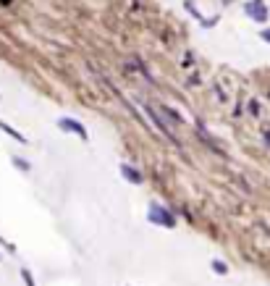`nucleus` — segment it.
Masks as SVG:
<instances>
[{"label":"nucleus","instance_id":"1","mask_svg":"<svg viewBox=\"0 0 270 286\" xmlns=\"http://www.w3.org/2000/svg\"><path fill=\"white\" fill-rule=\"evenodd\" d=\"M147 213H150L147 218H150L152 223L163 226V228H173V226H176V218H173V213H171L168 208H163V205H158V202H152Z\"/></svg>","mask_w":270,"mask_h":286},{"label":"nucleus","instance_id":"2","mask_svg":"<svg viewBox=\"0 0 270 286\" xmlns=\"http://www.w3.org/2000/svg\"><path fill=\"white\" fill-rule=\"evenodd\" d=\"M246 14H249L254 21H267V8H265V3L262 0H249V3H246Z\"/></svg>","mask_w":270,"mask_h":286},{"label":"nucleus","instance_id":"3","mask_svg":"<svg viewBox=\"0 0 270 286\" xmlns=\"http://www.w3.org/2000/svg\"><path fill=\"white\" fill-rule=\"evenodd\" d=\"M58 126H61L63 131H71V134L81 136V139H87V129H84V123H79V121H74V118H61V121H58Z\"/></svg>","mask_w":270,"mask_h":286},{"label":"nucleus","instance_id":"4","mask_svg":"<svg viewBox=\"0 0 270 286\" xmlns=\"http://www.w3.org/2000/svg\"><path fill=\"white\" fill-rule=\"evenodd\" d=\"M121 171H123V176H126L128 181H134V184H142V174H139L137 168H131L128 163H123V166H121Z\"/></svg>","mask_w":270,"mask_h":286},{"label":"nucleus","instance_id":"5","mask_svg":"<svg viewBox=\"0 0 270 286\" xmlns=\"http://www.w3.org/2000/svg\"><path fill=\"white\" fill-rule=\"evenodd\" d=\"M0 129H3V131H6L8 136H14V139H16V142H21V145H27V136H24V134H19V131H16L14 126H8V123H6V121H0Z\"/></svg>","mask_w":270,"mask_h":286},{"label":"nucleus","instance_id":"6","mask_svg":"<svg viewBox=\"0 0 270 286\" xmlns=\"http://www.w3.org/2000/svg\"><path fill=\"white\" fill-rule=\"evenodd\" d=\"M213 270H218L220 276H226V273H228V265H226V262H220V260H213Z\"/></svg>","mask_w":270,"mask_h":286},{"label":"nucleus","instance_id":"7","mask_svg":"<svg viewBox=\"0 0 270 286\" xmlns=\"http://www.w3.org/2000/svg\"><path fill=\"white\" fill-rule=\"evenodd\" d=\"M21 278H24V283H27V286H34V278H32V273H29L27 268L21 270Z\"/></svg>","mask_w":270,"mask_h":286},{"label":"nucleus","instance_id":"8","mask_svg":"<svg viewBox=\"0 0 270 286\" xmlns=\"http://www.w3.org/2000/svg\"><path fill=\"white\" fill-rule=\"evenodd\" d=\"M14 163H16V166H19L21 171H29V168H32V166L27 163V160H21V158H14Z\"/></svg>","mask_w":270,"mask_h":286},{"label":"nucleus","instance_id":"9","mask_svg":"<svg viewBox=\"0 0 270 286\" xmlns=\"http://www.w3.org/2000/svg\"><path fill=\"white\" fill-rule=\"evenodd\" d=\"M262 40H267V42H270V29H265V32H262Z\"/></svg>","mask_w":270,"mask_h":286},{"label":"nucleus","instance_id":"10","mask_svg":"<svg viewBox=\"0 0 270 286\" xmlns=\"http://www.w3.org/2000/svg\"><path fill=\"white\" fill-rule=\"evenodd\" d=\"M223 3H231V0H223Z\"/></svg>","mask_w":270,"mask_h":286}]
</instances>
